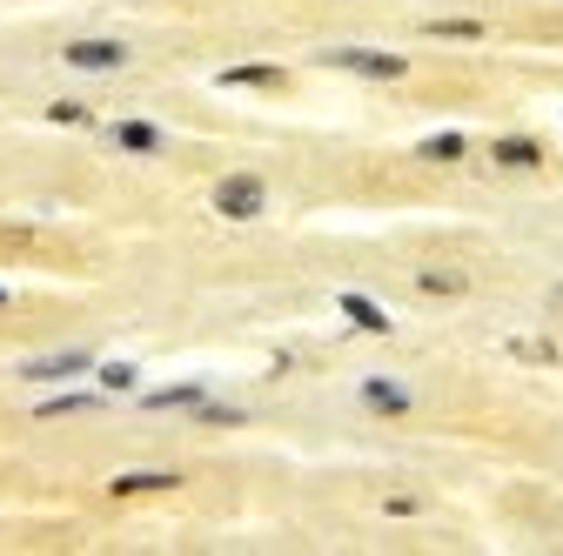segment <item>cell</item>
<instances>
[{"instance_id": "7a4b0ae2", "label": "cell", "mask_w": 563, "mask_h": 556, "mask_svg": "<svg viewBox=\"0 0 563 556\" xmlns=\"http://www.w3.org/2000/svg\"><path fill=\"white\" fill-rule=\"evenodd\" d=\"M329 61L349 67V74H369V81H403V74H409L403 54H383V47H336Z\"/></svg>"}, {"instance_id": "277c9868", "label": "cell", "mask_w": 563, "mask_h": 556, "mask_svg": "<svg viewBox=\"0 0 563 556\" xmlns=\"http://www.w3.org/2000/svg\"><path fill=\"white\" fill-rule=\"evenodd\" d=\"M88 369H94L88 349H61V356H34L21 376H34V382H68V376H88Z\"/></svg>"}, {"instance_id": "8fae6325", "label": "cell", "mask_w": 563, "mask_h": 556, "mask_svg": "<svg viewBox=\"0 0 563 556\" xmlns=\"http://www.w3.org/2000/svg\"><path fill=\"white\" fill-rule=\"evenodd\" d=\"M416 155H423V161H463V155H470V141H463V134H429Z\"/></svg>"}, {"instance_id": "ac0fdd59", "label": "cell", "mask_w": 563, "mask_h": 556, "mask_svg": "<svg viewBox=\"0 0 563 556\" xmlns=\"http://www.w3.org/2000/svg\"><path fill=\"white\" fill-rule=\"evenodd\" d=\"M94 396H54V402H41V416H74V409H88Z\"/></svg>"}, {"instance_id": "30bf717a", "label": "cell", "mask_w": 563, "mask_h": 556, "mask_svg": "<svg viewBox=\"0 0 563 556\" xmlns=\"http://www.w3.org/2000/svg\"><path fill=\"white\" fill-rule=\"evenodd\" d=\"M222 88H282V67H222Z\"/></svg>"}, {"instance_id": "8992f818", "label": "cell", "mask_w": 563, "mask_h": 556, "mask_svg": "<svg viewBox=\"0 0 563 556\" xmlns=\"http://www.w3.org/2000/svg\"><path fill=\"white\" fill-rule=\"evenodd\" d=\"M342 315H349L356 329H369V335H389V329H396V322H389V315L376 309L369 295H342Z\"/></svg>"}, {"instance_id": "9a60e30c", "label": "cell", "mask_w": 563, "mask_h": 556, "mask_svg": "<svg viewBox=\"0 0 563 556\" xmlns=\"http://www.w3.org/2000/svg\"><path fill=\"white\" fill-rule=\"evenodd\" d=\"M429 34H436V41H483L476 21H429Z\"/></svg>"}, {"instance_id": "6da1fadb", "label": "cell", "mask_w": 563, "mask_h": 556, "mask_svg": "<svg viewBox=\"0 0 563 556\" xmlns=\"http://www.w3.org/2000/svg\"><path fill=\"white\" fill-rule=\"evenodd\" d=\"M269 208V188L255 175H228V181H215V215H228V222H255Z\"/></svg>"}, {"instance_id": "d6986e66", "label": "cell", "mask_w": 563, "mask_h": 556, "mask_svg": "<svg viewBox=\"0 0 563 556\" xmlns=\"http://www.w3.org/2000/svg\"><path fill=\"white\" fill-rule=\"evenodd\" d=\"M0 309H7V289H0Z\"/></svg>"}, {"instance_id": "5b68a950", "label": "cell", "mask_w": 563, "mask_h": 556, "mask_svg": "<svg viewBox=\"0 0 563 556\" xmlns=\"http://www.w3.org/2000/svg\"><path fill=\"white\" fill-rule=\"evenodd\" d=\"M362 402H369V409H383V416H409V389H403V382H389V376L362 382Z\"/></svg>"}, {"instance_id": "52a82bcc", "label": "cell", "mask_w": 563, "mask_h": 556, "mask_svg": "<svg viewBox=\"0 0 563 556\" xmlns=\"http://www.w3.org/2000/svg\"><path fill=\"white\" fill-rule=\"evenodd\" d=\"M490 155L503 161V168H537V161H543V148H537V141H523V134H503Z\"/></svg>"}, {"instance_id": "5bb4252c", "label": "cell", "mask_w": 563, "mask_h": 556, "mask_svg": "<svg viewBox=\"0 0 563 556\" xmlns=\"http://www.w3.org/2000/svg\"><path fill=\"white\" fill-rule=\"evenodd\" d=\"M416 282H423L429 295H463V275H450V268H423Z\"/></svg>"}, {"instance_id": "7c38bea8", "label": "cell", "mask_w": 563, "mask_h": 556, "mask_svg": "<svg viewBox=\"0 0 563 556\" xmlns=\"http://www.w3.org/2000/svg\"><path fill=\"white\" fill-rule=\"evenodd\" d=\"M135 382H141V369H135V362H101V389H114V396H128Z\"/></svg>"}, {"instance_id": "4fadbf2b", "label": "cell", "mask_w": 563, "mask_h": 556, "mask_svg": "<svg viewBox=\"0 0 563 556\" xmlns=\"http://www.w3.org/2000/svg\"><path fill=\"white\" fill-rule=\"evenodd\" d=\"M181 402H202V382H175V389H155L148 409H181Z\"/></svg>"}, {"instance_id": "2e32d148", "label": "cell", "mask_w": 563, "mask_h": 556, "mask_svg": "<svg viewBox=\"0 0 563 556\" xmlns=\"http://www.w3.org/2000/svg\"><path fill=\"white\" fill-rule=\"evenodd\" d=\"M510 356L517 362H557V342H530V335H523V342H510Z\"/></svg>"}, {"instance_id": "e0dca14e", "label": "cell", "mask_w": 563, "mask_h": 556, "mask_svg": "<svg viewBox=\"0 0 563 556\" xmlns=\"http://www.w3.org/2000/svg\"><path fill=\"white\" fill-rule=\"evenodd\" d=\"M47 114H54L61 128H88V121H94V114L81 108V101H54V108H47Z\"/></svg>"}, {"instance_id": "3957f363", "label": "cell", "mask_w": 563, "mask_h": 556, "mask_svg": "<svg viewBox=\"0 0 563 556\" xmlns=\"http://www.w3.org/2000/svg\"><path fill=\"white\" fill-rule=\"evenodd\" d=\"M61 61L81 67V74H114V67H128V47H121V41H68V47H61Z\"/></svg>"}, {"instance_id": "9c48e42d", "label": "cell", "mask_w": 563, "mask_h": 556, "mask_svg": "<svg viewBox=\"0 0 563 556\" xmlns=\"http://www.w3.org/2000/svg\"><path fill=\"white\" fill-rule=\"evenodd\" d=\"M114 141H121L128 155H161V134L148 128V121H121V128H114Z\"/></svg>"}, {"instance_id": "ba28073f", "label": "cell", "mask_w": 563, "mask_h": 556, "mask_svg": "<svg viewBox=\"0 0 563 556\" xmlns=\"http://www.w3.org/2000/svg\"><path fill=\"white\" fill-rule=\"evenodd\" d=\"M141 490H175V476L168 469H128V476H114V496H141Z\"/></svg>"}]
</instances>
